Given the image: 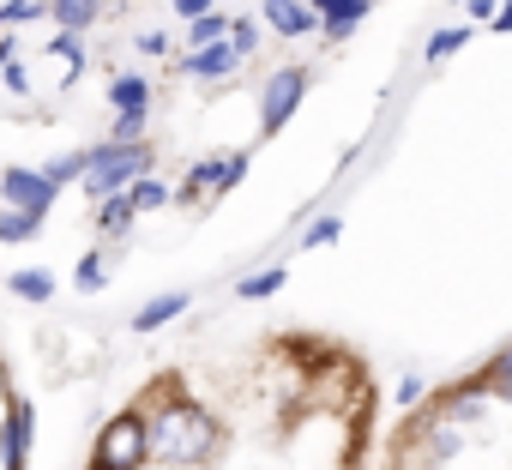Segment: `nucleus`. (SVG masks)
Returning a JSON list of instances; mask_svg holds the SVG:
<instances>
[{"instance_id":"7ed1b4c3","label":"nucleus","mask_w":512,"mask_h":470,"mask_svg":"<svg viewBox=\"0 0 512 470\" xmlns=\"http://www.w3.org/2000/svg\"><path fill=\"white\" fill-rule=\"evenodd\" d=\"M0 470H31V404L7 344H0Z\"/></svg>"},{"instance_id":"f257e3e1","label":"nucleus","mask_w":512,"mask_h":470,"mask_svg":"<svg viewBox=\"0 0 512 470\" xmlns=\"http://www.w3.org/2000/svg\"><path fill=\"white\" fill-rule=\"evenodd\" d=\"M374 440V362L344 332L272 320L151 368L85 470H368Z\"/></svg>"},{"instance_id":"f03ea898","label":"nucleus","mask_w":512,"mask_h":470,"mask_svg":"<svg viewBox=\"0 0 512 470\" xmlns=\"http://www.w3.org/2000/svg\"><path fill=\"white\" fill-rule=\"evenodd\" d=\"M386 470H512V350L428 392L392 434Z\"/></svg>"}]
</instances>
